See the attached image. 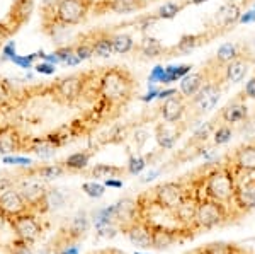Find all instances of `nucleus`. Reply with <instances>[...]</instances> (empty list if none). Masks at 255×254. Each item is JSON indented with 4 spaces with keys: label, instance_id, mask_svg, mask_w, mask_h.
Instances as JSON below:
<instances>
[{
    "label": "nucleus",
    "instance_id": "14",
    "mask_svg": "<svg viewBox=\"0 0 255 254\" xmlns=\"http://www.w3.org/2000/svg\"><path fill=\"white\" fill-rule=\"evenodd\" d=\"M85 87V80L82 75H68L65 79H61L58 84H56L55 91L56 94L61 97L63 101H77L82 96Z\"/></svg>",
    "mask_w": 255,
    "mask_h": 254
},
{
    "label": "nucleus",
    "instance_id": "35",
    "mask_svg": "<svg viewBox=\"0 0 255 254\" xmlns=\"http://www.w3.org/2000/svg\"><path fill=\"white\" fill-rule=\"evenodd\" d=\"M184 9L182 3H177V2H167L163 3L162 7L157 12V17L158 19H174L180 10Z\"/></svg>",
    "mask_w": 255,
    "mask_h": 254
},
{
    "label": "nucleus",
    "instance_id": "51",
    "mask_svg": "<svg viewBox=\"0 0 255 254\" xmlns=\"http://www.w3.org/2000/svg\"><path fill=\"white\" fill-rule=\"evenodd\" d=\"M174 94H177L175 89H163V91L158 92V99H167V97L174 96Z\"/></svg>",
    "mask_w": 255,
    "mask_h": 254
},
{
    "label": "nucleus",
    "instance_id": "46",
    "mask_svg": "<svg viewBox=\"0 0 255 254\" xmlns=\"http://www.w3.org/2000/svg\"><path fill=\"white\" fill-rule=\"evenodd\" d=\"M73 51H75V46H63V48H58V50L55 51V55L58 56L60 61H65Z\"/></svg>",
    "mask_w": 255,
    "mask_h": 254
},
{
    "label": "nucleus",
    "instance_id": "58",
    "mask_svg": "<svg viewBox=\"0 0 255 254\" xmlns=\"http://www.w3.org/2000/svg\"><path fill=\"white\" fill-rule=\"evenodd\" d=\"M136 254H139V253H136Z\"/></svg>",
    "mask_w": 255,
    "mask_h": 254
},
{
    "label": "nucleus",
    "instance_id": "19",
    "mask_svg": "<svg viewBox=\"0 0 255 254\" xmlns=\"http://www.w3.org/2000/svg\"><path fill=\"white\" fill-rule=\"evenodd\" d=\"M31 12H32V0H15L14 7H12V12L9 15L10 24L5 22L7 26H9L10 32L17 31V27L22 26V24L29 19Z\"/></svg>",
    "mask_w": 255,
    "mask_h": 254
},
{
    "label": "nucleus",
    "instance_id": "21",
    "mask_svg": "<svg viewBox=\"0 0 255 254\" xmlns=\"http://www.w3.org/2000/svg\"><path fill=\"white\" fill-rule=\"evenodd\" d=\"M206 82V73L204 70L201 72H189L186 77L180 79V85H179V91L182 94L186 99H191L192 96H196L197 91L204 85Z\"/></svg>",
    "mask_w": 255,
    "mask_h": 254
},
{
    "label": "nucleus",
    "instance_id": "4",
    "mask_svg": "<svg viewBox=\"0 0 255 254\" xmlns=\"http://www.w3.org/2000/svg\"><path fill=\"white\" fill-rule=\"evenodd\" d=\"M189 195H192V191H189L187 188L184 186V183L167 181L153 190V202L155 205H158L162 210L174 212Z\"/></svg>",
    "mask_w": 255,
    "mask_h": 254
},
{
    "label": "nucleus",
    "instance_id": "23",
    "mask_svg": "<svg viewBox=\"0 0 255 254\" xmlns=\"http://www.w3.org/2000/svg\"><path fill=\"white\" fill-rule=\"evenodd\" d=\"M177 241V231L165 225H151V248L167 249Z\"/></svg>",
    "mask_w": 255,
    "mask_h": 254
},
{
    "label": "nucleus",
    "instance_id": "34",
    "mask_svg": "<svg viewBox=\"0 0 255 254\" xmlns=\"http://www.w3.org/2000/svg\"><path fill=\"white\" fill-rule=\"evenodd\" d=\"M203 254H237V248L226 243H211L201 249Z\"/></svg>",
    "mask_w": 255,
    "mask_h": 254
},
{
    "label": "nucleus",
    "instance_id": "3",
    "mask_svg": "<svg viewBox=\"0 0 255 254\" xmlns=\"http://www.w3.org/2000/svg\"><path fill=\"white\" fill-rule=\"evenodd\" d=\"M221 94H223V82L206 79L196 96L187 99L191 101V111L194 113V116H204V114L211 113L220 102Z\"/></svg>",
    "mask_w": 255,
    "mask_h": 254
},
{
    "label": "nucleus",
    "instance_id": "49",
    "mask_svg": "<svg viewBox=\"0 0 255 254\" xmlns=\"http://www.w3.org/2000/svg\"><path fill=\"white\" fill-rule=\"evenodd\" d=\"M10 34H12V32H10V29H9V26H7L5 22L0 24V44H2V41L5 39V38H9Z\"/></svg>",
    "mask_w": 255,
    "mask_h": 254
},
{
    "label": "nucleus",
    "instance_id": "6",
    "mask_svg": "<svg viewBox=\"0 0 255 254\" xmlns=\"http://www.w3.org/2000/svg\"><path fill=\"white\" fill-rule=\"evenodd\" d=\"M90 0H61L56 7V20L65 26L82 22L90 12Z\"/></svg>",
    "mask_w": 255,
    "mask_h": 254
},
{
    "label": "nucleus",
    "instance_id": "43",
    "mask_svg": "<svg viewBox=\"0 0 255 254\" xmlns=\"http://www.w3.org/2000/svg\"><path fill=\"white\" fill-rule=\"evenodd\" d=\"M34 68H36V72H38V73H43V75H53V73H55V65H53V63H48V61L38 63Z\"/></svg>",
    "mask_w": 255,
    "mask_h": 254
},
{
    "label": "nucleus",
    "instance_id": "52",
    "mask_svg": "<svg viewBox=\"0 0 255 254\" xmlns=\"http://www.w3.org/2000/svg\"><path fill=\"white\" fill-rule=\"evenodd\" d=\"M106 186H109V188H121L123 186V181H119V179H116V178L106 179Z\"/></svg>",
    "mask_w": 255,
    "mask_h": 254
},
{
    "label": "nucleus",
    "instance_id": "26",
    "mask_svg": "<svg viewBox=\"0 0 255 254\" xmlns=\"http://www.w3.org/2000/svg\"><path fill=\"white\" fill-rule=\"evenodd\" d=\"M139 51L146 56V58H158V56L165 55V46L157 39V38H151V36H146V38L141 39L139 43Z\"/></svg>",
    "mask_w": 255,
    "mask_h": 254
},
{
    "label": "nucleus",
    "instance_id": "28",
    "mask_svg": "<svg viewBox=\"0 0 255 254\" xmlns=\"http://www.w3.org/2000/svg\"><path fill=\"white\" fill-rule=\"evenodd\" d=\"M125 174V169L119 166H113V164H97L90 169V176L94 178H104V179H113V178H121Z\"/></svg>",
    "mask_w": 255,
    "mask_h": 254
},
{
    "label": "nucleus",
    "instance_id": "8",
    "mask_svg": "<svg viewBox=\"0 0 255 254\" xmlns=\"http://www.w3.org/2000/svg\"><path fill=\"white\" fill-rule=\"evenodd\" d=\"M255 61V56L254 53L250 50H245L237 56L235 60H232L230 63L225 65L223 68V75H225V82L228 84H240L242 80L245 79V75L249 73V70L252 68Z\"/></svg>",
    "mask_w": 255,
    "mask_h": 254
},
{
    "label": "nucleus",
    "instance_id": "56",
    "mask_svg": "<svg viewBox=\"0 0 255 254\" xmlns=\"http://www.w3.org/2000/svg\"><path fill=\"white\" fill-rule=\"evenodd\" d=\"M204 2H209V0H191V3H194V5H199V3H204Z\"/></svg>",
    "mask_w": 255,
    "mask_h": 254
},
{
    "label": "nucleus",
    "instance_id": "32",
    "mask_svg": "<svg viewBox=\"0 0 255 254\" xmlns=\"http://www.w3.org/2000/svg\"><path fill=\"white\" fill-rule=\"evenodd\" d=\"M31 150L34 154H38L39 157H51V155H55L56 152V145L46 137V138H43V140H36L32 143Z\"/></svg>",
    "mask_w": 255,
    "mask_h": 254
},
{
    "label": "nucleus",
    "instance_id": "37",
    "mask_svg": "<svg viewBox=\"0 0 255 254\" xmlns=\"http://www.w3.org/2000/svg\"><path fill=\"white\" fill-rule=\"evenodd\" d=\"M211 132H215V125H213V121H208L206 125H201L199 128L196 130L194 137H192V143H206Z\"/></svg>",
    "mask_w": 255,
    "mask_h": 254
},
{
    "label": "nucleus",
    "instance_id": "10",
    "mask_svg": "<svg viewBox=\"0 0 255 254\" xmlns=\"http://www.w3.org/2000/svg\"><path fill=\"white\" fill-rule=\"evenodd\" d=\"M12 219V229L17 234V237L22 243H32L34 239H38V236L41 234V225L38 222L34 215L31 214H20L15 217H10Z\"/></svg>",
    "mask_w": 255,
    "mask_h": 254
},
{
    "label": "nucleus",
    "instance_id": "9",
    "mask_svg": "<svg viewBox=\"0 0 255 254\" xmlns=\"http://www.w3.org/2000/svg\"><path fill=\"white\" fill-rule=\"evenodd\" d=\"M240 15H242L240 3L235 2V0H226L223 5L216 10L213 31H215L218 36L223 34V32H226V31H230L235 24H238Z\"/></svg>",
    "mask_w": 255,
    "mask_h": 254
},
{
    "label": "nucleus",
    "instance_id": "36",
    "mask_svg": "<svg viewBox=\"0 0 255 254\" xmlns=\"http://www.w3.org/2000/svg\"><path fill=\"white\" fill-rule=\"evenodd\" d=\"M232 137H233V132L228 125H220L218 128H215V132H213V140H215V145L218 147L228 143L232 140Z\"/></svg>",
    "mask_w": 255,
    "mask_h": 254
},
{
    "label": "nucleus",
    "instance_id": "7",
    "mask_svg": "<svg viewBox=\"0 0 255 254\" xmlns=\"http://www.w3.org/2000/svg\"><path fill=\"white\" fill-rule=\"evenodd\" d=\"M232 167L233 174H254L255 173V140L242 143L237 147L235 152L230 155V161L226 162Z\"/></svg>",
    "mask_w": 255,
    "mask_h": 254
},
{
    "label": "nucleus",
    "instance_id": "41",
    "mask_svg": "<svg viewBox=\"0 0 255 254\" xmlns=\"http://www.w3.org/2000/svg\"><path fill=\"white\" fill-rule=\"evenodd\" d=\"M38 55H29V56H17L15 55L14 58H12V61H14L15 65H19L20 68H32V61H34V58Z\"/></svg>",
    "mask_w": 255,
    "mask_h": 254
},
{
    "label": "nucleus",
    "instance_id": "50",
    "mask_svg": "<svg viewBox=\"0 0 255 254\" xmlns=\"http://www.w3.org/2000/svg\"><path fill=\"white\" fill-rule=\"evenodd\" d=\"M65 63H67L68 67H75V65H79V63H80V58H79V56L75 55V51H73L72 55H70L68 58L65 60Z\"/></svg>",
    "mask_w": 255,
    "mask_h": 254
},
{
    "label": "nucleus",
    "instance_id": "44",
    "mask_svg": "<svg viewBox=\"0 0 255 254\" xmlns=\"http://www.w3.org/2000/svg\"><path fill=\"white\" fill-rule=\"evenodd\" d=\"M244 96L247 97V99H255V75L250 77L249 82L245 84Z\"/></svg>",
    "mask_w": 255,
    "mask_h": 254
},
{
    "label": "nucleus",
    "instance_id": "27",
    "mask_svg": "<svg viewBox=\"0 0 255 254\" xmlns=\"http://www.w3.org/2000/svg\"><path fill=\"white\" fill-rule=\"evenodd\" d=\"M94 44V55L99 58H109L114 53L113 46V34H101L96 39H92Z\"/></svg>",
    "mask_w": 255,
    "mask_h": 254
},
{
    "label": "nucleus",
    "instance_id": "48",
    "mask_svg": "<svg viewBox=\"0 0 255 254\" xmlns=\"http://www.w3.org/2000/svg\"><path fill=\"white\" fill-rule=\"evenodd\" d=\"M3 55H5V58H9V60H12L14 58L17 53H15V44L14 43H9L7 44L5 48H3Z\"/></svg>",
    "mask_w": 255,
    "mask_h": 254
},
{
    "label": "nucleus",
    "instance_id": "2",
    "mask_svg": "<svg viewBox=\"0 0 255 254\" xmlns=\"http://www.w3.org/2000/svg\"><path fill=\"white\" fill-rule=\"evenodd\" d=\"M97 92L102 99H106L113 106L126 104L134 92V80L131 73L125 68H108L102 72L101 79H99Z\"/></svg>",
    "mask_w": 255,
    "mask_h": 254
},
{
    "label": "nucleus",
    "instance_id": "38",
    "mask_svg": "<svg viewBox=\"0 0 255 254\" xmlns=\"http://www.w3.org/2000/svg\"><path fill=\"white\" fill-rule=\"evenodd\" d=\"M75 55L79 56L80 61L89 60L90 56L94 55V44H92V43H87V41H84V43L75 44Z\"/></svg>",
    "mask_w": 255,
    "mask_h": 254
},
{
    "label": "nucleus",
    "instance_id": "42",
    "mask_svg": "<svg viewBox=\"0 0 255 254\" xmlns=\"http://www.w3.org/2000/svg\"><path fill=\"white\" fill-rule=\"evenodd\" d=\"M163 73H165V68L160 67V65H157V67L151 70L150 77H148V82H150V84H162Z\"/></svg>",
    "mask_w": 255,
    "mask_h": 254
},
{
    "label": "nucleus",
    "instance_id": "33",
    "mask_svg": "<svg viewBox=\"0 0 255 254\" xmlns=\"http://www.w3.org/2000/svg\"><path fill=\"white\" fill-rule=\"evenodd\" d=\"M65 169H67V167L61 166V164H49V166L38 167L36 174L43 179H56V178H60V176H63Z\"/></svg>",
    "mask_w": 255,
    "mask_h": 254
},
{
    "label": "nucleus",
    "instance_id": "40",
    "mask_svg": "<svg viewBox=\"0 0 255 254\" xmlns=\"http://www.w3.org/2000/svg\"><path fill=\"white\" fill-rule=\"evenodd\" d=\"M146 167V161L143 157H131L129 159V164H128V171H129V174H133V176H136L141 173L143 169Z\"/></svg>",
    "mask_w": 255,
    "mask_h": 254
},
{
    "label": "nucleus",
    "instance_id": "20",
    "mask_svg": "<svg viewBox=\"0 0 255 254\" xmlns=\"http://www.w3.org/2000/svg\"><path fill=\"white\" fill-rule=\"evenodd\" d=\"M197 203H199V202H197L194 196L189 195L187 198L184 200V202L180 203L174 212H172L177 222L186 225V227H191V225H194V222H196V212H197Z\"/></svg>",
    "mask_w": 255,
    "mask_h": 254
},
{
    "label": "nucleus",
    "instance_id": "47",
    "mask_svg": "<svg viewBox=\"0 0 255 254\" xmlns=\"http://www.w3.org/2000/svg\"><path fill=\"white\" fill-rule=\"evenodd\" d=\"M3 162H5V164H20V166H29V164H31L29 159H24V157H9V155H5V157H3Z\"/></svg>",
    "mask_w": 255,
    "mask_h": 254
},
{
    "label": "nucleus",
    "instance_id": "25",
    "mask_svg": "<svg viewBox=\"0 0 255 254\" xmlns=\"http://www.w3.org/2000/svg\"><path fill=\"white\" fill-rule=\"evenodd\" d=\"M245 50L244 44H238V43H223L220 48H218L216 55L213 56V61L221 67H225L226 63H230L232 60H235L242 51Z\"/></svg>",
    "mask_w": 255,
    "mask_h": 254
},
{
    "label": "nucleus",
    "instance_id": "12",
    "mask_svg": "<svg viewBox=\"0 0 255 254\" xmlns=\"http://www.w3.org/2000/svg\"><path fill=\"white\" fill-rule=\"evenodd\" d=\"M160 109H162V118L165 123H180L187 113V99L182 94H174L167 97Z\"/></svg>",
    "mask_w": 255,
    "mask_h": 254
},
{
    "label": "nucleus",
    "instance_id": "1",
    "mask_svg": "<svg viewBox=\"0 0 255 254\" xmlns=\"http://www.w3.org/2000/svg\"><path fill=\"white\" fill-rule=\"evenodd\" d=\"M237 178L233 174L232 167L228 164L218 166L211 169L206 176H203L197 183L196 190L192 191V196L201 202V200H215L223 205L233 202V193H235Z\"/></svg>",
    "mask_w": 255,
    "mask_h": 254
},
{
    "label": "nucleus",
    "instance_id": "54",
    "mask_svg": "<svg viewBox=\"0 0 255 254\" xmlns=\"http://www.w3.org/2000/svg\"><path fill=\"white\" fill-rule=\"evenodd\" d=\"M14 254H31V253H29V249L26 248V243H24V244H20L19 248H15Z\"/></svg>",
    "mask_w": 255,
    "mask_h": 254
},
{
    "label": "nucleus",
    "instance_id": "57",
    "mask_svg": "<svg viewBox=\"0 0 255 254\" xmlns=\"http://www.w3.org/2000/svg\"><path fill=\"white\" fill-rule=\"evenodd\" d=\"M252 2H254V0H244L242 3H244V5H249V3H252Z\"/></svg>",
    "mask_w": 255,
    "mask_h": 254
},
{
    "label": "nucleus",
    "instance_id": "30",
    "mask_svg": "<svg viewBox=\"0 0 255 254\" xmlns=\"http://www.w3.org/2000/svg\"><path fill=\"white\" fill-rule=\"evenodd\" d=\"M113 46H114V53L126 55V53H129L134 48V41L129 34L119 32V34H113Z\"/></svg>",
    "mask_w": 255,
    "mask_h": 254
},
{
    "label": "nucleus",
    "instance_id": "53",
    "mask_svg": "<svg viewBox=\"0 0 255 254\" xmlns=\"http://www.w3.org/2000/svg\"><path fill=\"white\" fill-rule=\"evenodd\" d=\"M158 89H151L150 92L146 94V96H143L141 97V101H151V99H155V97H158Z\"/></svg>",
    "mask_w": 255,
    "mask_h": 254
},
{
    "label": "nucleus",
    "instance_id": "15",
    "mask_svg": "<svg viewBox=\"0 0 255 254\" xmlns=\"http://www.w3.org/2000/svg\"><path fill=\"white\" fill-rule=\"evenodd\" d=\"M216 36L218 34L213 29H208L204 32H197V34H184L172 50L175 53H179V55H189V53L194 51L196 48H199L201 44L209 43V41L213 38H216Z\"/></svg>",
    "mask_w": 255,
    "mask_h": 254
},
{
    "label": "nucleus",
    "instance_id": "17",
    "mask_svg": "<svg viewBox=\"0 0 255 254\" xmlns=\"http://www.w3.org/2000/svg\"><path fill=\"white\" fill-rule=\"evenodd\" d=\"M128 239L133 246L136 248H151V225H148L146 222H134L133 225L126 229Z\"/></svg>",
    "mask_w": 255,
    "mask_h": 254
},
{
    "label": "nucleus",
    "instance_id": "31",
    "mask_svg": "<svg viewBox=\"0 0 255 254\" xmlns=\"http://www.w3.org/2000/svg\"><path fill=\"white\" fill-rule=\"evenodd\" d=\"M89 161H90V154L87 152H75L72 155H68L67 161H65L63 166L67 167L70 171H82L89 166Z\"/></svg>",
    "mask_w": 255,
    "mask_h": 254
},
{
    "label": "nucleus",
    "instance_id": "55",
    "mask_svg": "<svg viewBox=\"0 0 255 254\" xmlns=\"http://www.w3.org/2000/svg\"><path fill=\"white\" fill-rule=\"evenodd\" d=\"M106 254H126V253L119 251V249H108V251H106Z\"/></svg>",
    "mask_w": 255,
    "mask_h": 254
},
{
    "label": "nucleus",
    "instance_id": "5",
    "mask_svg": "<svg viewBox=\"0 0 255 254\" xmlns=\"http://www.w3.org/2000/svg\"><path fill=\"white\" fill-rule=\"evenodd\" d=\"M226 217H228L226 205L215 202V200H201L197 203L194 225L199 229H213L223 224Z\"/></svg>",
    "mask_w": 255,
    "mask_h": 254
},
{
    "label": "nucleus",
    "instance_id": "16",
    "mask_svg": "<svg viewBox=\"0 0 255 254\" xmlns=\"http://www.w3.org/2000/svg\"><path fill=\"white\" fill-rule=\"evenodd\" d=\"M247 118H249V108L240 97L230 101L220 111V120H223L226 125H237V123L245 121Z\"/></svg>",
    "mask_w": 255,
    "mask_h": 254
},
{
    "label": "nucleus",
    "instance_id": "13",
    "mask_svg": "<svg viewBox=\"0 0 255 254\" xmlns=\"http://www.w3.org/2000/svg\"><path fill=\"white\" fill-rule=\"evenodd\" d=\"M27 210V203L24 200V196L20 195V191L17 190H3L0 193V212L3 215H9V217H15L20 215Z\"/></svg>",
    "mask_w": 255,
    "mask_h": 254
},
{
    "label": "nucleus",
    "instance_id": "18",
    "mask_svg": "<svg viewBox=\"0 0 255 254\" xmlns=\"http://www.w3.org/2000/svg\"><path fill=\"white\" fill-rule=\"evenodd\" d=\"M22 137L14 126H3L0 130V154L9 155L22 149Z\"/></svg>",
    "mask_w": 255,
    "mask_h": 254
},
{
    "label": "nucleus",
    "instance_id": "29",
    "mask_svg": "<svg viewBox=\"0 0 255 254\" xmlns=\"http://www.w3.org/2000/svg\"><path fill=\"white\" fill-rule=\"evenodd\" d=\"M189 72H192V65H172V67L165 68V73L162 77V84H172V82L180 80L186 77Z\"/></svg>",
    "mask_w": 255,
    "mask_h": 254
},
{
    "label": "nucleus",
    "instance_id": "24",
    "mask_svg": "<svg viewBox=\"0 0 255 254\" xmlns=\"http://www.w3.org/2000/svg\"><path fill=\"white\" fill-rule=\"evenodd\" d=\"M179 123H160L157 126V142L162 149H172L175 145V142L179 140V135L184 128L177 130Z\"/></svg>",
    "mask_w": 255,
    "mask_h": 254
},
{
    "label": "nucleus",
    "instance_id": "11",
    "mask_svg": "<svg viewBox=\"0 0 255 254\" xmlns=\"http://www.w3.org/2000/svg\"><path fill=\"white\" fill-rule=\"evenodd\" d=\"M233 203L240 212H250L255 208V178H249L242 183H237Z\"/></svg>",
    "mask_w": 255,
    "mask_h": 254
},
{
    "label": "nucleus",
    "instance_id": "39",
    "mask_svg": "<svg viewBox=\"0 0 255 254\" xmlns=\"http://www.w3.org/2000/svg\"><path fill=\"white\" fill-rule=\"evenodd\" d=\"M82 188H84V191L90 196V198H101V196L104 195V186L96 183V181L85 183Z\"/></svg>",
    "mask_w": 255,
    "mask_h": 254
},
{
    "label": "nucleus",
    "instance_id": "22",
    "mask_svg": "<svg viewBox=\"0 0 255 254\" xmlns=\"http://www.w3.org/2000/svg\"><path fill=\"white\" fill-rule=\"evenodd\" d=\"M96 5H101L102 10H113L118 14H128V12H136L146 5L143 0H101Z\"/></svg>",
    "mask_w": 255,
    "mask_h": 254
},
{
    "label": "nucleus",
    "instance_id": "45",
    "mask_svg": "<svg viewBox=\"0 0 255 254\" xmlns=\"http://www.w3.org/2000/svg\"><path fill=\"white\" fill-rule=\"evenodd\" d=\"M240 24H250V22H255V5L252 7V9L242 12L240 15V20H238Z\"/></svg>",
    "mask_w": 255,
    "mask_h": 254
}]
</instances>
